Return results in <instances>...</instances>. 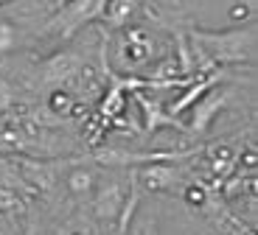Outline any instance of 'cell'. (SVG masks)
<instances>
[{"label": "cell", "instance_id": "obj_3", "mask_svg": "<svg viewBox=\"0 0 258 235\" xmlns=\"http://www.w3.org/2000/svg\"><path fill=\"white\" fill-rule=\"evenodd\" d=\"M135 101L141 104V109L146 112V132H155V129H160V126H174V129H180V132H188V126H182L177 118H171L160 104L146 98L143 93H135Z\"/></svg>", "mask_w": 258, "mask_h": 235}, {"label": "cell", "instance_id": "obj_4", "mask_svg": "<svg viewBox=\"0 0 258 235\" xmlns=\"http://www.w3.org/2000/svg\"><path fill=\"white\" fill-rule=\"evenodd\" d=\"M222 104H225V96H213V98H208V101H202V107H197V115H194V126H191L194 132H202V129L208 126V121L219 112Z\"/></svg>", "mask_w": 258, "mask_h": 235}, {"label": "cell", "instance_id": "obj_7", "mask_svg": "<svg viewBox=\"0 0 258 235\" xmlns=\"http://www.w3.org/2000/svg\"><path fill=\"white\" fill-rule=\"evenodd\" d=\"M110 9V14H104L107 17V23H112V26H123L129 20V12H135V3H112V6H107Z\"/></svg>", "mask_w": 258, "mask_h": 235}, {"label": "cell", "instance_id": "obj_8", "mask_svg": "<svg viewBox=\"0 0 258 235\" xmlns=\"http://www.w3.org/2000/svg\"><path fill=\"white\" fill-rule=\"evenodd\" d=\"M12 42H14V28L9 26L6 20H0V53L9 51V48H12Z\"/></svg>", "mask_w": 258, "mask_h": 235}, {"label": "cell", "instance_id": "obj_9", "mask_svg": "<svg viewBox=\"0 0 258 235\" xmlns=\"http://www.w3.org/2000/svg\"><path fill=\"white\" fill-rule=\"evenodd\" d=\"M26 235H39V232H37V224H31V229H28Z\"/></svg>", "mask_w": 258, "mask_h": 235}, {"label": "cell", "instance_id": "obj_2", "mask_svg": "<svg viewBox=\"0 0 258 235\" xmlns=\"http://www.w3.org/2000/svg\"><path fill=\"white\" fill-rule=\"evenodd\" d=\"M104 6H107V3H101V0H98V3H73V6L64 9V14H56V17H53L51 28L59 26L62 28V37H71V34L76 31L79 26H84L87 20L101 17Z\"/></svg>", "mask_w": 258, "mask_h": 235}, {"label": "cell", "instance_id": "obj_6", "mask_svg": "<svg viewBox=\"0 0 258 235\" xmlns=\"http://www.w3.org/2000/svg\"><path fill=\"white\" fill-rule=\"evenodd\" d=\"M23 207H26V204H23L20 193L12 191V188H3V185H0V213H20Z\"/></svg>", "mask_w": 258, "mask_h": 235}, {"label": "cell", "instance_id": "obj_1", "mask_svg": "<svg viewBox=\"0 0 258 235\" xmlns=\"http://www.w3.org/2000/svg\"><path fill=\"white\" fill-rule=\"evenodd\" d=\"M194 39L205 45L216 62H247L252 56V31H230V34H208L191 31Z\"/></svg>", "mask_w": 258, "mask_h": 235}, {"label": "cell", "instance_id": "obj_5", "mask_svg": "<svg viewBox=\"0 0 258 235\" xmlns=\"http://www.w3.org/2000/svg\"><path fill=\"white\" fill-rule=\"evenodd\" d=\"M118 204H121V193H118V188H107L104 193H98V202H96V207H98V213H101L104 218L115 216Z\"/></svg>", "mask_w": 258, "mask_h": 235}]
</instances>
